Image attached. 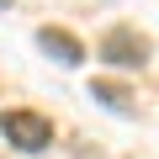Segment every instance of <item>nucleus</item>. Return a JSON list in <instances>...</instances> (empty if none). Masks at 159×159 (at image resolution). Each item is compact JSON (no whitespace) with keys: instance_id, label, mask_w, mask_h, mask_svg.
I'll use <instances>...</instances> for the list:
<instances>
[{"instance_id":"nucleus-1","label":"nucleus","mask_w":159,"mask_h":159,"mask_svg":"<svg viewBox=\"0 0 159 159\" xmlns=\"http://www.w3.org/2000/svg\"><path fill=\"white\" fill-rule=\"evenodd\" d=\"M0 138H6L11 148H21V154H43V148L53 143V122H48L43 111L16 106V111H6V117H0Z\"/></svg>"},{"instance_id":"nucleus-2","label":"nucleus","mask_w":159,"mask_h":159,"mask_svg":"<svg viewBox=\"0 0 159 159\" xmlns=\"http://www.w3.org/2000/svg\"><path fill=\"white\" fill-rule=\"evenodd\" d=\"M96 53H101L111 69H143V64H148V37H143L138 27H111Z\"/></svg>"},{"instance_id":"nucleus-3","label":"nucleus","mask_w":159,"mask_h":159,"mask_svg":"<svg viewBox=\"0 0 159 159\" xmlns=\"http://www.w3.org/2000/svg\"><path fill=\"white\" fill-rule=\"evenodd\" d=\"M37 43H43L48 58H58V64H69V69H74V64H85V43H80L74 32H64V27H43Z\"/></svg>"},{"instance_id":"nucleus-4","label":"nucleus","mask_w":159,"mask_h":159,"mask_svg":"<svg viewBox=\"0 0 159 159\" xmlns=\"http://www.w3.org/2000/svg\"><path fill=\"white\" fill-rule=\"evenodd\" d=\"M90 96L101 106H111V111H133V90L117 85V80H90Z\"/></svg>"}]
</instances>
